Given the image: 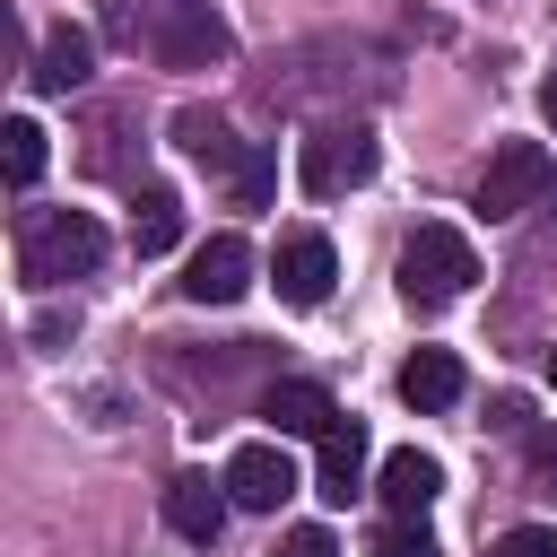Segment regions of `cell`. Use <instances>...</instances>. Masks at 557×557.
Returning <instances> with one entry per match:
<instances>
[{"label":"cell","instance_id":"obj_1","mask_svg":"<svg viewBox=\"0 0 557 557\" xmlns=\"http://www.w3.org/2000/svg\"><path fill=\"white\" fill-rule=\"evenodd\" d=\"M104 261V226L87 209H26L17 226V270L26 287H61V278H87Z\"/></svg>","mask_w":557,"mask_h":557},{"label":"cell","instance_id":"obj_2","mask_svg":"<svg viewBox=\"0 0 557 557\" xmlns=\"http://www.w3.org/2000/svg\"><path fill=\"white\" fill-rule=\"evenodd\" d=\"M470 278H479V252H470L461 226H418V235L400 244V296H409L418 313L470 296Z\"/></svg>","mask_w":557,"mask_h":557},{"label":"cell","instance_id":"obj_3","mask_svg":"<svg viewBox=\"0 0 557 557\" xmlns=\"http://www.w3.org/2000/svg\"><path fill=\"white\" fill-rule=\"evenodd\" d=\"M374 165H383V139L366 122H322L313 139H296V183L313 200H339V191L374 183Z\"/></svg>","mask_w":557,"mask_h":557},{"label":"cell","instance_id":"obj_4","mask_svg":"<svg viewBox=\"0 0 557 557\" xmlns=\"http://www.w3.org/2000/svg\"><path fill=\"white\" fill-rule=\"evenodd\" d=\"M148 52H157L165 70H218V61L235 52V26H226L209 0H157V17H148Z\"/></svg>","mask_w":557,"mask_h":557},{"label":"cell","instance_id":"obj_5","mask_svg":"<svg viewBox=\"0 0 557 557\" xmlns=\"http://www.w3.org/2000/svg\"><path fill=\"white\" fill-rule=\"evenodd\" d=\"M540 200H557L548 148H540V139H496V157H487V174H479V218H522V209H540Z\"/></svg>","mask_w":557,"mask_h":557},{"label":"cell","instance_id":"obj_6","mask_svg":"<svg viewBox=\"0 0 557 557\" xmlns=\"http://www.w3.org/2000/svg\"><path fill=\"white\" fill-rule=\"evenodd\" d=\"M270 278H278V296H287V305H322V296H331V278H339V252H331V235H313V226L278 235V252H270Z\"/></svg>","mask_w":557,"mask_h":557},{"label":"cell","instance_id":"obj_7","mask_svg":"<svg viewBox=\"0 0 557 557\" xmlns=\"http://www.w3.org/2000/svg\"><path fill=\"white\" fill-rule=\"evenodd\" d=\"M226 496H235L244 513H278V505L296 496V461H287L278 444H235V453H226Z\"/></svg>","mask_w":557,"mask_h":557},{"label":"cell","instance_id":"obj_8","mask_svg":"<svg viewBox=\"0 0 557 557\" xmlns=\"http://www.w3.org/2000/svg\"><path fill=\"white\" fill-rule=\"evenodd\" d=\"M244 287H252V244L244 235H209L191 252V270H183V296L191 305H235Z\"/></svg>","mask_w":557,"mask_h":557},{"label":"cell","instance_id":"obj_9","mask_svg":"<svg viewBox=\"0 0 557 557\" xmlns=\"http://www.w3.org/2000/svg\"><path fill=\"white\" fill-rule=\"evenodd\" d=\"M313 496H322V505L366 496V426H357V418H339V426L313 444Z\"/></svg>","mask_w":557,"mask_h":557},{"label":"cell","instance_id":"obj_10","mask_svg":"<svg viewBox=\"0 0 557 557\" xmlns=\"http://www.w3.org/2000/svg\"><path fill=\"white\" fill-rule=\"evenodd\" d=\"M226 505H235L226 479H200V470H174V479H165V522H174L183 540H200V548L226 531Z\"/></svg>","mask_w":557,"mask_h":557},{"label":"cell","instance_id":"obj_11","mask_svg":"<svg viewBox=\"0 0 557 557\" xmlns=\"http://www.w3.org/2000/svg\"><path fill=\"white\" fill-rule=\"evenodd\" d=\"M261 418H270V435H331L339 426V400L322 392V383H270V400H261Z\"/></svg>","mask_w":557,"mask_h":557},{"label":"cell","instance_id":"obj_12","mask_svg":"<svg viewBox=\"0 0 557 557\" xmlns=\"http://www.w3.org/2000/svg\"><path fill=\"white\" fill-rule=\"evenodd\" d=\"M174 148H183L191 165H209V174H235V157H244V139L226 131L218 104H183V113H174Z\"/></svg>","mask_w":557,"mask_h":557},{"label":"cell","instance_id":"obj_13","mask_svg":"<svg viewBox=\"0 0 557 557\" xmlns=\"http://www.w3.org/2000/svg\"><path fill=\"white\" fill-rule=\"evenodd\" d=\"M435 487H444V470H435V453H418V444H400V453H383V505H392L400 522H418V513L435 505Z\"/></svg>","mask_w":557,"mask_h":557},{"label":"cell","instance_id":"obj_14","mask_svg":"<svg viewBox=\"0 0 557 557\" xmlns=\"http://www.w3.org/2000/svg\"><path fill=\"white\" fill-rule=\"evenodd\" d=\"M87 70H96V44H87L78 26H52L44 52H35V87H44V96H70V87H87Z\"/></svg>","mask_w":557,"mask_h":557},{"label":"cell","instance_id":"obj_15","mask_svg":"<svg viewBox=\"0 0 557 557\" xmlns=\"http://www.w3.org/2000/svg\"><path fill=\"white\" fill-rule=\"evenodd\" d=\"M400 400H409V409H453V400H461V357H453V348H418V357L400 366Z\"/></svg>","mask_w":557,"mask_h":557},{"label":"cell","instance_id":"obj_16","mask_svg":"<svg viewBox=\"0 0 557 557\" xmlns=\"http://www.w3.org/2000/svg\"><path fill=\"white\" fill-rule=\"evenodd\" d=\"M44 157H52V148H44V122H26V113H9V122H0V165H9V183H17V191H35V174H44Z\"/></svg>","mask_w":557,"mask_h":557},{"label":"cell","instance_id":"obj_17","mask_svg":"<svg viewBox=\"0 0 557 557\" xmlns=\"http://www.w3.org/2000/svg\"><path fill=\"white\" fill-rule=\"evenodd\" d=\"M174 235H183V200H174L165 183H148L139 209H131V244H139V252H165Z\"/></svg>","mask_w":557,"mask_h":557},{"label":"cell","instance_id":"obj_18","mask_svg":"<svg viewBox=\"0 0 557 557\" xmlns=\"http://www.w3.org/2000/svg\"><path fill=\"white\" fill-rule=\"evenodd\" d=\"M226 183H235V200H244V209H261V200L278 191V157H270V148H244Z\"/></svg>","mask_w":557,"mask_h":557},{"label":"cell","instance_id":"obj_19","mask_svg":"<svg viewBox=\"0 0 557 557\" xmlns=\"http://www.w3.org/2000/svg\"><path fill=\"white\" fill-rule=\"evenodd\" d=\"M487 557H557V531H548V522H513Z\"/></svg>","mask_w":557,"mask_h":557},{"label":"cell","instance_id":"obj_20","mask_svg":"<svg viewBox=\"0 0 557 557\" xmlns=\"http://www.w3.org/2000/svg\"><path fill=\"white\" fill-rule=\"evenodd\" d=\"M366 557H435V540L418 531V522H392V531H374V548Z\"/></svg>","mask_w":557,"mask_h":557},{"label":"cell","instance_id":"obj_21","mask_svg":"<svg viewBox=\"0 0 557 557\" xmlns=\"http://www.w3.org/2000/svg\"><path fill=\"white\" fill-rule=\"evenodd\" d=\"M522 453H531V479H548V487H557V426H531V435H522Z\"/></svg>","mask_w":557,"mask_h":557},{"label":"cell","instance_id":"obj_22","mask_svg":"<svg viewBox=\"0 0 557 557\" xmlns=\"http://www.w3.org/2000/svg\"><path fill=\"white\" fill-rule=\"evenodd\" d=\"M278 557H339V540H331L322 522H305V531H287V540H278Z\"/></svg>","mask_w":557,"mask_h":557},{"label":"cell","instance_id":"obj_23","mask_svg":"<svg viewBox=\"0 0 557 557\" xmlns=\"http://www.w3.org/2000/svg\"><path fill=\"white\" fill-rule=\"evenodd\" d=\"M540 122H548V131H557V70H548V78H540Z\"/></svg>","mask_w":557,"mask_h":557},{"label":"cell","instance_id":"obj_24","mask_svg":"<svg viewBox=\"0 0 557 557\" xmlns=\"http://www.w3.org/2000/svg\"><path fill=\"white\" fill-rule=\"evenodd\" d=\"M548 383H557V348H548Z\"/></svg>","mask_w":557,"mask_h":557}]
</instances>
